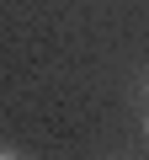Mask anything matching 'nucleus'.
<instances>
[{"instance_id":"obj_1","label":"nucleus","mask_w":149,"mask_h":160,"mask_svg":"<svg viewBox=\"0 0 149 160\" xmlns=\"http://www.w3.org/2000/svg\"><path fill=\"white\" fill-rule=\"evenodd\" d=\"M0 160H16V155H11V149H0Z\"/></svg>"},{"instance_id":"obj_2","label":"nucleus","mask_w":149,"mask_h":160,"mask_svg":"<svg viewBox=\"0 0 149 160\" xmlns=\"http://www.w3.org/2000/svg\"><path fill=\"white\" fill-rule=\"evenodd\" d=\"M144 133H149V118H144Z\"/></svg>"}]
</instances>
